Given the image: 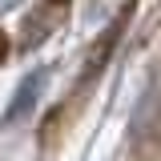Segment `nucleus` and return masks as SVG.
Segmentation results:
<instances>
[{
    "mask_svg": "<svg viewBox=\"0 0 161 161\" xmlns=\"http://www.w3.org/2000/svg\"><path fill=\"white\" fill-rule=\"evenodd\" d=\"M44 77H48L44 69H36L32 77H24V85H20V97L12 101V109H8V125H16V121L24 117V109L36 101V93H40V85H44Z\"/></svg>",
    "mask_w": 161,
    "mask_h": 161,
    "instance_id": "f257e3e1",
    "label": "nucleus"
}]
</instances>
